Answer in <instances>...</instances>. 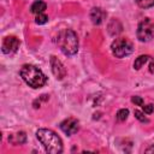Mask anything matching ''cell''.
<instances>
[{"mask_svg": "<svg viewBox=\"0 0 154 154\" xmlns=\"http://www.w3.org/2000/svg\"><path fill=\"white\" fill-rule=\"evenodd\" d=\"M106 13L100 8V7H94L91 11H90V19L94 24L99 25L103 22V18H105Z\"/></svg>", "mask_w": 154, "mask_h": 154, "instance_id": "obj_9", "label": "cell"}, {"mask_svg": "<svg viewBox=\"0 0 154 154\" xmlns=\"http://www.w3.org/2000/svg\"><path fill=\"white\" fill-rule=\"evenodd\" d=\"M8 141L12 143V144H23L25 143L26 141V136H25V132L20 131V132H17L14 135H11L8 137Z\"/></svg>", "mask_w": 154, "mask_h": 154, "instance_id": "obj_11", "label": "cell"}, {"mask_svg": "<svg viewBox=\"0 0 154 154\" xmlns=\"http://www.w3.org/2000/svg\"><path fill=\"white\" fill-rule=\"evenodd\" d=\"M150 58L152 57H149V55H140V57H137L135 63H134V69L135 70H140L147 61H149Z\"/></svg>", "mask_w": 154, "mask_h": 154, "instance_id": "obj_12", "label": "cell"}, {"mask_svg": "<svg viewBox=\"0 0 154 154\" xmlns=\"http://www.w3.org/2000/svg\"><path fill=\"white\" fill-rule=\"evenodd\" d=\"M55 41L65 55H73L78 51V37L77 34L71 29H64L59 31Z\"/></svg>", "mask_w": 154, "mask_h": 154, "instance_id": "obj_3", "label": "cell"}, {"mask_svg": "<svg viewBox=\"0 0 154 154\" xmlns=\"http://www.w3.org/2000/svg\"><path fill=\"white\" fill-rule=\"evenodd\" d=\"M136 4L141 8H150L154 6V0H136Z\"/></svg>", "mask_w": 154, "mask_h": 154, "instance_id": "obj_13", "label": "cell"}, {"mask_svg": "<svg viewBox=\"0 0 154 154\" xmlns=\"http://www.w3.org/2000/svg\"><path fill=\"white\" fill-rule=\"evenodd\" d=\"M48 22V17L45 14V13H38V14H36V17H35V23L36 24H46Z\"/></svg>", "mask_w": 154, "mask_h": 154, "instance_id": "obj_15", "label": "cell"}, {"mask_svg": "<svg viewBox=\"0 0 154 154\" xmlns=\"http://www.w3.org/2000/svg\"><path fill=\"white\" fill-rule=\"evenodd\" d=\"M36 137L43 146L45 150L51 154H60L63 152L61 138L51 129H38L36 131Z\"/></svg>", "mask_w": 154, "mask_h": 154, "instance_id": "obj_1", "label": "cell"}, {"mask_svg": "<svg viewBox=\"0 0 154 154\" xmlns=\"http://www.w3.org/2000/svg\"><path fill=\"white\" fill-rule=\"evenodd\" d=\"M20 77L23 78V81L31 88L37 89L43 87L47 83V77L46 75L35 65L31 64H25L22 66L20 71Z\"/></svg>", "mask_w": 154, "mask_h": 154, "instance_id": "obj_2", "label": "cell"}, {"mask_svg": "<svg viewBox=\"0 0 154 154\" xmlns=\"http://www.w3.org/2000/svg\"><path fill=\"white\" fill-rule=\"evenodd\" d=\"M19 48V40L16 36H6L2 41L1 51L4 54H13Z\"/></svg>", "mask_w": 154, "mask_h": 154, "instance_id": "obj_6", "label": "cell"}, {"mask_svg": "<svg viewBox=\"0 0 154 154\" xmlns=\"http://www.w3.org/2000/svg\"><path fill=\"white\" fill-rule=\"evenodd\" d=\"M134 114H135V117H136L140 122H142V123H148V119L144 117V113H143V112H141V111H138V109H135Z\"/></svg>", "mask_w": 154, "mask_h": 154, "instance_id": "obj_16", "label": "cell"}, {"mask_svg": "<svg viewBox=\"0 0 154 154\" xmlns=\"http://www.w3.org/2000/svg\"><path fill=\"white\" fill-rule=\"evenodd\" d=\"M78 122L75 118H67L60 123V129L67 136H71L78 131Z\"/></svg>", "mask_w": 154, "mask_h": 154, "instance_id": "obj_8", "label": "cell"}, {"mask_svg": "<svg viewBox=\"0 0 154 154\" xmlns=\"http://www.w3.org/2000/svg\"><path fill=\"white\" fill-rule=\"evenodd\" d=\"M111 49H112V53L114 57L124 58V57H128L129 54H131L134 52V46H132V42L129 41L128 38L119 37L112 42Z\"/></svg>", "mask_w": 154, "mask_h": 154, "instance_id": "obj_4", "label": "cell"}, {"mask_svg": "<svg viewBox=\"0 0 154 154\" xmlns=\"http://www.w3.org/2000/svg\"><path fill=\"white\" fill-rule=\"evenodd\" d=\"M144 152H146V153H154V144H153V146H150V147H148Z\"/></svg>", "mask_w": 154, "mask_h": 154, "instance_id": "obj_19", "label": "cell"}, {"mask_svg": "<svg viewBox=\"0 0 154 154\" xmlns=\"http://www.w3.org/2000/svg\"><path fill=\"white\" fill-rule=\"evenodd\" d=\"M136 35L141 42H148L154 38V22L150 18L142 19L138 23Z\"/></svg>", "mask_w": 154, "mask_h": 154, "instance_id": "obj_5", "label": "cell"}, {"mask_svg": "<svg viewBox=\"0 0 154 154\" xmlns=\"http://www.w3.org/2000/svg\"><path fill=\"white\" fill-rule=\"evenodd\" d=\"M131 101H132L135 105L141 106V107L144 105V101H143V99H142L141 96H132V97H131Z\"/></svg>", "mask_w": 154, "mask_h": 154, "instance_id": "obj_17", "label": "cell"}, {"mask_svg": "<svg viewBox=\"0 0 154 154\" xmlns=\"http://www.w3.org/2000/svg\"><path fill=\"white\" fill-rule=\"evenodd\" d=\"M128 116H129V109H126V108H120L118 112H117V119L119 120V122H124L126 118H128Z\"/></svg>", "mask_w": 154, "mask_h": 154, "instance_id": "obj_14", "label": "cell"}, {"mask_svg": "<svg viewBox=\"0 0 154 154\" xmlns=\"http://www.w3.org/2000/svg\"><path fill=\"white\" fill-rule=\"evenodd\" d=\"M142 108H143V112H144V113L150 114V113H153L154 106H153L152 103H149V105H143V106H142Z\"/></svg>", "mask_w": 154, "mask_h": 154, "instance_id": "obj_18", "label": "cell"}, {"mask_svg": "<svg viewBox=\"0 0 154 154\" xmlns=\"http://www.w3.org/2000/svg\"><path fill=\"white\" fill-rule=\"evenodd\" d=\"M51 69H52V72L55 76V78L59 79V81L63 79L66 76V70H65L63 63L55 55L51 57Z\"/></svg>", "mask_w": 154, "mask_h": 154, "instance_id": "obj_7", "label": "cell"}, {"mask_svg": "<svg viewBox=\"0 0 154 154\" xmlns=\"http://www.w3.org/2000/svg\"><path fill=\"white\" fill-rule=\"evenodd\" d=\"M46 7H47L46 2H43L42 0H36V1H34V2L31 4L30 11H31V13H34V14H38V13H43L45 10H46Z\"/></svg>", "mask_w": 154, "mask_h": 154, "instance_id": "obj_10", "label": "cell"}]
</instances>
